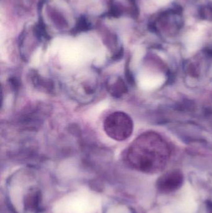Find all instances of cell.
Instances as JSON below:
<instances>
[{"mask_svg": "<svg viewBox=\"0 0 212 213\" xmlns=\"http://www.w3.org/2000/svg\"><path fill=\"white\" fill-rule=\"evenodd\" d=\"M207 207L209 208V213H212V202H209L207 203Z\"/></svg>", "mask_w": 212, "mask_h": 213, "instance_id": "4", "label": "cell"}, {"mask_svg": "<svg viewBox=\"0 0 212 213\" xmlns=\"http://www.w3.org/2000/svg\"><path fill=\"white\" fill-rule=\"evenodd\" d=\"M127 156L132 166L145 172H157L164 163V158L156 156L154 151L148 147L147 136H141L133 142L129 148Z\"/></svg>", "mask_w": 212, "mask_h": 213, "instance_id": "1", "label": "cell"}, {"mask_svg": "<svg viewBox=\"0 0 212 213\" xmlns=\"http://www.w3.org/2000/svg\"><path fill=\"white\" fill-rule=\"evenodd\" d=\"M182 182V174L174 171L162 176L157 182V187L163 193H170L179 188Z\"/></svg>", "mask_w": 212, "mask_h": 213, "instance_id": "3", "label": "cell"}, {"mask_svg": "<svg viewBox=\"0 0 212 213\" xmlns=\"http://www.w3.org/2000/svg\"><path fill=\"white\" fill-rule=\"evenodd\" d=\"M104 130L114 140L123 141L130 136L132 132V122L125 113L116 111L110 114L104 121Z\"/></svg>", "mask_w": 212, "mask_h": 213, "instance_id": "2", "label": "cell"}]
</instances>
